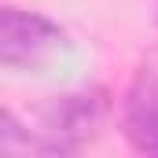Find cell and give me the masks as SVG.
<instances>
[{
    "mask_svg": "<svg viewBox=\"0 0 158 158\" xmlns=\"http://www.w3.org/2000/svg\"><path fill=\"white\" fill-rule=\"evenodd\" d=\"M63 30L33 11H19V7H7L4 19H0V59L7 70H19V66H40L52 52L63 48Z\"/></svg>",
    "mask_w": 158,
    "mask_h": 158,
    "instance_id": "7a4b0ae2",
    "label": "cell"
},
{
    "mask_svg": "<svg viewBox=\"0 0 158 158\" xmlns=\"http://www.w3.org/2000/svg\"><path fill=\"white\" fill-rule=\"evenodd\" d=\"M125 136L136 151L158 155V74L143 70L125 92Z\"/></svg>",
    "mask_w": 158,
    "mask_h": 158,
    "instance_id": "3957f363",
    "label": "cell"
},
{
    "mask_svg": "<svg viewBox=\"0 0 158 158\" xmlns=\"http://www.w3.org/2000/svg\"><path fill=\"white\" fill-rule=\"evenodd\" d=\"M107 114V92H77V96H63L44 110V129L40 136L30 140L33 151H77L81 143L96 132V125Z\"/></svg>",
    "mask_w": 158,
    "mask_h": 158,
    "instance_id": "6da1fadb",
    "label": "cell"
}]
</instances>
